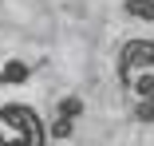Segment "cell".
<instances>
[{"label":"cell","instance_id":"obj_1","mask_svg":"<svg viewBox=\"0 0 154 146\" xmlns=\"http://www.w3.org/2000/svg\"><path fill=\"white\" fill-rule=\"evenodd\" d=\"M0 146H48L40 114L24 103H4L0 107Z\"/></svg>","mask_w":154,"mask_h":146},{"label":"cell","instance_id":"obj_2","mask_svg":"<svg viewBox=\"0 0 154 146\" xmlns=\"http://www.w3.org/2000/svg\"><path fill=\"white\" fill-rule=\"evenodd\" d=\"M146 71H154V40H127L119 51V79L122 87H134Z\"/></svg>","mask_w":154,"mask_h":146},{"label":"cell","instance_id":"obj_3","mask_svg":"<svg viewBox=\"0 0 154 146\" xmlns=\"http://www.w3.org/2000/svg\"><path fill=\"white\" fill-rule=\"evenodd\" d=\"M79 114H83V99H79V95H67L63 103H59V111H55V123H51V134H55V138H67Z\"/></svg>","mask_w":154,"mask_h":146},{"label":"cell","instance_id":"obj_4","mask_svg":"<svg viewBox=\"0 0 154 146\" xmlns=\"http://www.w3.org/2000/svg\"><path fill=\"white\" fill-rule=\"evenodd\" d=\"M28 75H32V67H28L24 59H8L4 67H0V83H24Z\"/></svg>","mask_w":154,"mask_h":146},{"label":"cell","instance_id":"obj_5","mask_svg":"<svg viewBox=\"0 0 154 146\" xmlns=\"http://www.w3.org/2000/svg\"><path fill=\"white\" fill-rule=\"evenodd\" d=\"M122 8H127L134 20H154V0H127Z\"/></svg>","mask_w":154,"mask_h":146},{"label":"cell","instance_id":"obj_6","mask_svg":"<svg viewBox=\"0 0 154 146\" xmlns=\"http://www.w3.org/2000/svg\"><path fill=\"white\" fill-rule=\"evenodd\" d=\"M131 91H134L138 99H154V71H146V75H142V79L131 87Z\"/></svg>","mask_w":154,"mask_h":146}]
</instances>
